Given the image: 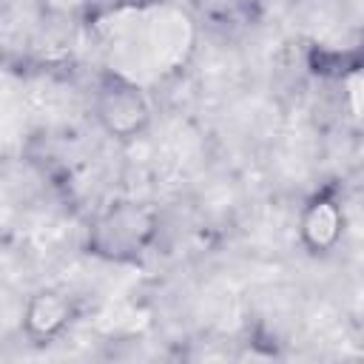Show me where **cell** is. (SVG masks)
I'll return each instance as SVG.
<instances>
[{
	"label": "cell",
	"instance_id": "obj_2",
	"mask_svg": "<svg viewBox=\"0 0 364 364\" xmlns=\"http://www.w3.org/2000/svg\"><path fill=\"white\" fill-rule=\"evenodd\" d=\"M71 321H74L71 296L57 287H40L26 299L20 327L31 341L46 344V341H54L57 336H63Z\"/></svg>",
	"mask_w": 364,
	"mask_h": 364
},
{
	"label": "cell",
	"instance_id": "obj_4",
	"mask_svg": "<svg viewBox=\"0 0 364 364\" xmlns=\"http://www.w3.org/2000/svg\"><path fill=\"white\" fill-rule=\"evenodd\" d=\"M154 233V219L142 208H119L102 225L105 247H117L114 253H134L139 250Z\"/></svg>",
	"mask_w": 364,
	"mask_h": 364
},
{
	"label": "cell",
	"instance_id": "obj_1",
	"mask_svg": "<svg viewBox=\"0 0 364 364\" xmlns=\"http://www.w3.org/2000/svg\"><path fill=\"white\" fill-rule=\"evenodd\" d=\"M94 117L111 139L134 142L151 128L154 108L136 82L125 77H105L94 91Z\"/></svg>",
	"mask_w": 364,
	"mask_h": 364
},
{
	"label": "cell",
	"instance_id": "obj_3",
	"mask_svg": "<svg viewBox=\"0 0 364 364\" xmlns=\"http://www.w3.org/2000/svg\"><path fill=\"white\" fill-rule=\"evenodd\" d=\"M344 208L333 196H313L299 216V242L304 245L307 253L324 256L338 247L344 236Z\"/></svg>",
	"mask_w": 364,
	"mask_h": 364
}]
</instances>
